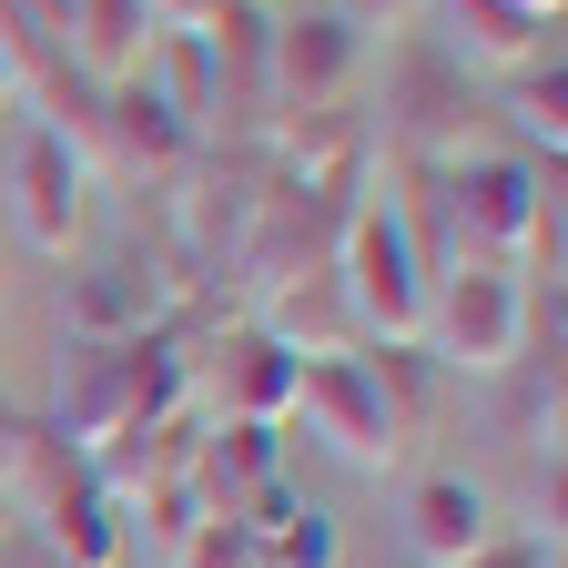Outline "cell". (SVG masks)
I'll return each mask as SVG.
<instances>
[{"mask_svg":"<svg viewBox=\"0 0 568 568\" xmlns=\"http://www.w3.org/2000/svg\"><path fill=\"white\" fill-rule=\"evenodd\" d=\"M315 437L355 467H396L406 457V426H416V386H406V345H376V355H295V406Z\"/></svg>","mask_w":568,"mask_h":568,"instance_id":"obj_1","label":"cell"},{"mask_svg":"<svg viewBox=\"0 0 568 568\" xmlns=\"http://www.w3.org/2000/svg\"><path fill=\"white\" fill-rule=\"evenodd\" d=\"M325 274H335L345 315L366 325L376 345H416L437 264H426V234H416V213H406V203H355V213H345V234H335V264H325Z\"/></svg>","mask_w":568,"mask_h":568,"instance_id":"obj_2","label":"cell"},{"mask_svg":"<svg viewBox=\"0 0 568 568\" xmlns=\"http://www.w3.org/2000/svg\"><path fill=\"white\" fill-rule=\"evenodd\" d=\"M447 224H457L467 264H518L528 274V244L558 224V193L528 153H447Z\"/></svg>","mask_w":568,"mask_h":568,"instance_id":"obj_3","label":"cell"},{"mask_svg":"<svg viewBox=\"0 0 568 568\" xmlns=\"http://www.w3.org/2000/svg\"><path fill=\"white\" fill-rule=\"evenodd\" d=\"M426 345H437V366L457 376H508L518 366V345H528V284L518 264H447L437 284H426Z\"/></svg>","mask_w":568,"mask_h":568,"instance_id":"obj_4","label":"cell"},{"mask_svg":"<svg viewBox=\"0 0 568 568\" xmlns=\"http://www.w3.org/2000/svg\"><path fill=\"white\" fill-rule=\"evenodd\" d=\"M31 467L51 477V497H41V538H51V558H61V568H122V558H132V497H122L82 447L51 457V437L31 447Z\"/></svg>","mask_w":568,"mask_h":568,"instance_id":"obj_5","label":"cell"},{"mask_svg":"<svg viewBox=\"0 0 568 568\" xmlns=\"http://www.w3.org/2000/svg\"><path fill=\"white\" fill-rule=\"evenodd\" d=\"M274 102L284 112H335L345 82H355V61H366V31H355L345 11H295V21H274Z\"/></svg>","mask_w":568,"mask_h":568,"instance_id":"obj_6","label":"cell"},{"mask_svg":"<svg viewBox=\"0 0 568 568\" xmlns=\"http://www.w3.org/2000/svg\"><path fill=\"white\" fill-rule=\"evenodd\" d=\"M11 193H21V244H31V254H61L71 234H82V193H92L82 142H71L61 122H41V132L21 142V173H11Z\"/></svg>","mask_w":568,"mask_h":568,"instance_id":"obj_7","label":"cell"},{"mask_svg":"<svg viewBox=\"0 0 568 568\" xmlns=\"http://www.w3.org/2000/svg\"><path fill=\"white\" fill-rule=\"evenodd\" d=\"M132 426V345H92V335H71L61 345V406H51V437L71 447H102Z\"/></svg>","mask_w":568,"mask_h":568,"instance_id":"obj_8","label":"cell"},{"mask_svg":"<svg viewBox=\"0 0 568 568\" xmlns=\"http://www.w3.org/2000/svg\"><path fill=\"white\" fill-rule=\"evenodd\" d=\"M163 315V284L142 254H102L61 284V335H92V345H132L142 325Z\"/></svg>","mask_w":568,"mask_h":568,"instance_id":"obj_9","label":"cell"},{"mask_svg":"<svg viewBox=\"0 0 568 568\" xmlns=\"http://www.w3.org/2000/svg\"><path fill=\"white\" fill-rule=\"evenodd\" d=\"M497 538V508H487V487L467 477V467H426L416 487H406V548L426 558V568H457L467 548H487Z\"/></svg>","mask_w":568,"mask_h":568,"instance_id":"obj_10","label":"cell"},{"mask_svg":"<svg viewBox=\"0 0 568 568\" xmlns=\"http://www.w3.org/2000/svg\"><path fill=\"white\" fill-rule=\"evenodd\" d=\"M153 41H163V11H153V0H71V21H61V51L82 61V82H102V92L142 82Z\"/></svg>","mask_w":568,"mask_h":568,"instance_id":"obj_11","label":"cell"},{"mask_svg":"<svg viewBox=\"0 0 568 568\" xmlns=\"http://www.w3.org/2000/svg\"><path fill=\"white\" fill-rule=\"evenodd\" d=\"M274 437H284V426H254V416H224L213 437H193V467H183V477H193V497H203L213 518H234L254 487L284 477V447H274Z\"/></svg>","mask_w":568,"mask_h":568,"instance_id":"obj_12","label":"cell"},{"mask_svg":"<svg viewBox=\"0 0 568 568\" xmlns=\"http://www.w3.org/2000/svg\"><path fill=\"white\" fill-rule=\"evenodd\" d=\"M224 366H213V386H224V416H254V426H284V406H295V345H274L264 325H234Z\"/></svg>","mask_w":568,"mask_h":568,"instance_id":"obj_13","label":"cell"},{"mask_svg":"<svg viewBox=\"0 0 568 568\" xmlns=\"http://www.w3.org/2000/svg\"><path fill=\"white\" fill-rule=\"evenodd\" d=\"M497 92H508L518 142H538V153L558 163V142H568V71H558V51H538V61H518V71H497Z\"/></svg>","mask_w":568,"mask_h":568,"instance_id":"obj_14","label":"cell"},{"mask_svg":"<svg viewBox=\"0 0 568 568\" xmlns=\"http://www.w3.org/2000/svg\"><path fill=\"white\" fill-rule=\"evenodd\" d=\"M112 102V142H122V163H173L183 153V112L163 102V82L142 71V82H122V92H102Z\"/></svg>","mask_w":568,"mask_h":568,"instance_id":"obj_15","label":"cell"},{"mask_svg":"<svg viewBox=\"0 0 568 568\" xmlns=\"http://www.w3.org/2000/svg\"><path fill=\"white\" fill-rule=\"evenodd\" d=\"M173 548H183V568H254V538H244V518H193Z\"/></svg>","mask_w":568,"mask_h":568,"instance_id":"obj_16","label":"cell"},{"mask_svg":"<svg viewBox=\"0 0 568 568\" xmlns=\"http://www.w3.org/2000/svg\"><path fill=\"white\" fill-rule=\"evenodd\" d=\"M457 568H558V538H487V548H467Z\"/></svg>","mask_w":568,"mask_h":568,"instance_id":"obj_17","label":"cell"},{"mask_svg":"<svg viewBox=\"0 0 568 568\" xmlns=\"http://www.w3.org/2000/svg\"><path fill=\"white\" fill-rule=\"evenodd\" d=\"M31 447H41V437H31V426H21L11 406H0V497H11V487L31 477Z\"/></svg>","mask_w":568,"mask_h":568,"instance_id":"obj_18","label":"cell"},{"mask_svg":"<svg viewBox=\"0 0 568 568\" xmlns=\"http://www.w3.org/2000/svg\"><path fill=\"white\" fill-rule=\"evenodd\" d=\"M21 82H31V61H21V41H11V21H0V112L21 102Z\"/></svg>","mask_w":568,"mask_h":568,"instance_id":"obj_19","label":"cell"},{"mask_svg":"<svg viewBox=\"0 0 568 568\" xmlns=\"http://www.w3.org/2000/svg\"><path fill=\"white\" fill-rule=\"evenodd\" d=\"M153 11H163V21H183V31H203L213 11H234V0H153Z\"/></svg>","mask_w":568,"mask_h":568,"instance_id":"obj_20","label":"cell"},{"mask_svg":"<svg viewBox=\"0 0 568 568\" xmlns=\"http://www.w3.org/2000/svg\"><path fill=\"white\" fill-rule=\"evenodd\" d=\"M508 11H518V21H538V31H558V11H568V0H508Z\"/></svg>","mask_w":568,"mask_h":568,"instance_id":"obj_21","label":"cell"},{"mask_svg":"<svg viewBox=\"0 0 568 568\" xmlns=\"http://www.w3.org/2000/svg\"><path fill=\"white\" fill-rule=\"evenodd\" d=\"M0 518H11V508H0Z\"/></svg>","mask_w":568,"mask_h":568,"instance_id":"obj_22","label":"cell"}]
</instances>
